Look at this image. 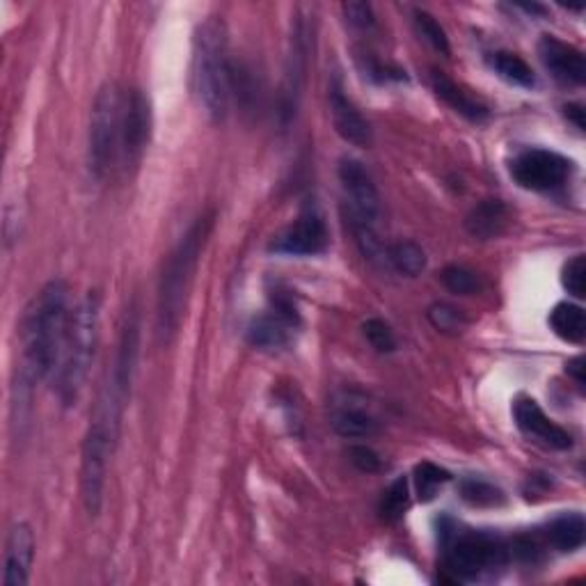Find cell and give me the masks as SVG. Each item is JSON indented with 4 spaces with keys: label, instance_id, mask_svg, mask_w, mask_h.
Segmentation results:
<instances>
[{
    "label": "cell",
    "instance_id": "35",
    "mask_svg": "<svg viewBox=\"0 0 586 586\" xmlns=\"http://www.w3.org/2000/svg\"><path fill=\"white\" fill-rule=\"evenodd\" d=\"M566 117H568V120H571L579 131L586 129V122H584V108H582L579 104H568V106H566Z\"/></svg>",
    "mask_w": 586,
    "mask_h": 586
},
{
    "label": "cell",
    "instance_id": "5",
    "mask_svg": "<svg viewBox=\"0 0 586 586\" xmlns=\"http://www.w3.org/2000/svg\"><path fill=\"white\" fill-rule=\"evenodd\" d=\"M339 184L344 191V202L348 207L350 229H354L356 243L369 261H386L388 248L378 237L380 220V195L371 180V174L362 163L344 159L339 163Z\"/></svg>",
    "mask_w": 586,
    "mask_h": 586
},
{
    "label": "cell",
    "instance_id": "11",
    "mask_svg": "<svg viewBox=\"0 0 586 586\" xmlns=\"http://www.w3.org/2000/svg\"><path fill=\"white\" fill-rule=\"evenodd\" d=\"M152 138V106L142 90L124 95L122 133H120V163L124 167L138 165Z\"/></svg>",
    "mask_w": 586,
    "mask_h": 586
},
{
    "label": "cell",
    "instance_id": "25",
    "mask_svg": "<svg viewBox=\"0 0 586 586\" xmlns=\"http://www.w3.org/2000/svg\"><path fill=\"white\" fill-rule=\"evenodd\" d=\"M449 481H452V475L445 470V467H440L435 463L424 460L415 467V490L422 502L435 500V495Z\"/></svg>",
    "mask_w": 586,
    "mask_h": 586
},
{
    "label": "cell",
    "instance_id": "24",
    "mask_svg": "<svg viewBox=\"0 0 586 586\" xmlns=\"http://www.w3.org/2000/svg\"><path fill=\"white\" fill-rule=\"evenodd\" d=\"M386 261L405 278H417L426 269V254L415 241H399L390 246L386 252Z\"/></svg>",
    "mask_w": 586,
    "mask_h": 586
},
{
    "label": "cell",
    "instance_id": "12",
    "mask_svg": "<svg viewBox=\"0 0 586 586\" xmlns=\"http://www.w3.org/2000/svg\"><path fill=\"white\" fill-rule=\"evenodd\" d=\"M328 241L326 220L314 204H310L296 223L286 227L280 237H275L271 250L289 257H314L328 248Z\"/></svg>",
    "mask_w": 586,
    "mask_h": 586
},
{
    "label": "cell",
    "instance_id": "17",
    "mask_svg": "<svg viewBox=\"0 0 586 586\" xmlns=\"http://www.w3.org/2000/svg\"><path fill=\"white\" fill-rule=\"evenodd\" d=\"M333 428L344 437H369L378 431V422L358 392H341L333 403Z\"/></svg>",
    "mask_w": 586,
    "mask_h": 586
},
{
    "label": "cell",
    "instance_id": "15",
    "mask_svg": "<svg viewBox=\"0 0 586 586\" xmlns=\"http://www.w3.org/2000/svg\"><path fill=\"white\" fill-rule=\"evenodd\" d=\"M539 55L543 67L564 85H584L586 63L584 53L573 44H566L552 35H543L539 42Z\"/></svg>",
    "mask_w": 586,
    "mask_h": 586
},
{
    "label": "cell",
    "instance_id": "26",
    "mask_svg": "<svg viewBox=\"0 0 586 586\" xmlns=\"http://www.w3.org/2000/svg\"><path fill=\"white\" fill-rule=\"evenodd\" d=\"M460 495L467 504L473 507H500L504 504V492L484 481V479H465L460 484Z\"/></svg>",
    "mask_w": 586,
    "mask_h": 586
},
{
    "label": "cell",
    "instance_id": "27",
    "mask_svg": "<svg viewBox=\"0 0 586 586\" xmlns=\"http://www.w3.org/2000/svg\"><path fill=\"white\" fill-rule=\"evenodd\" d=\"M408 507H410V488L408 479L401 477L388 488L383 502H380V516H383V520L388 522H399L405 516Z\"/></svg>",
    "mask_w": 586,
    "mask_h": 586
},
{
    "label": "cell",
    "instance_id": "31",
    "mask_svg": "<svg viewBox=\"0 0 586 586\" xmlns=\"http://www.w3.org/2000/svg\"><path fill=\"white\" fill-rule=\"evenodd\" d=\"M362 333L378 354H392V350L397 348V337L383 318H369L362 326Z\"/></svg>",
    "mask_w": 586,
    "mask_h": 586
},
{
    "label": "cell",
    "instance_id": "36",
    "mask_svg": "<svg viewBox=\"0 0 586 586\" xmlns=\"http://www.w3.org/2000/svg\"><path fill=\"white\" fill-rule=\"evenodd\" d=\"M568 373L577 380L579 388H584V358L582 356H577L568 362Z\"/></svg>",
    "mask_w": 586,
    "mask_h": 586
},
{
    "label": "cell",
    "instance_id": "28",
    "mask_svg": "<svg viewBox=\"0 0 586 586\" xmlns=\"http://www.w3.org/2000/svg\"><path fill=\"white\" fill-rule=\"evenodd\" d=\"M440 282L445 284L447 291L456 293V296H473V293H477L481 286L477 273H473L465 267H456V263L443 269V273H440Z\"/></svg>",
    "mask_w": 586,
    "mask_h": 586
},
{
    "label": "cell",
    "instance_id": "14",
    "mask_svg": "<svg viewBox=\"0 0 586 586\" xmlns=\"http://www.w3.org/2000/svg\"><path fill=\"white\" fill-rule=\"evenodd\" d=\"M328 104H330V115L335 131L350 144L356 146H369L371 144V127L358 110V106L350 101L346 95L341 78L335 76L328 87Z\"/></svg>",
    "mask_w": 586,
    "mask_h": 586
},
{
    "label": "cell",
    "instance_id": "30",
    "mask_svg": "<svg viewBox=\"0 0 586 586\" xmlns=\"http://www.w3.org/2000/svg\"><path fill=\"white\" fill-rule=\"evenodd\" d=\"M428 321L433 324L435 330L440 333H460L465 328V316L460 310L452 307V305H445V303H437V305H431L428 307Z\"/></svg>",
    "mask_w": 586,
    "mask_h": 586
},
{
    "label": "cell",
    "instance_id": "19",
    "mask_svg": "<svg viewBox=\"0 0 586 586\" xmlns=\"http://www.w3.org/2000/svg\"><path fill=\"white\" fill-rule=\"evenodd\" d=\"M431 87L433 93L437 95V99H443L449 108H454L458 115H463L465 120L470 122H486L488 120V108L467 95L460 85H456L449 76H445L443 72H433L431 74Z\"/></svg>",
    "mask_w": 586,
    "mask_h": 586
},
{
    "label": "cell",
    "instance_id": "33",
    "mask_svg": "<svg viewBox=\"0 0 586 586\" xmlns=\"http://www.w3.org/2000/svg\"><path fill=\"white\" fill-rule=\"evenodd\" d=\"M341 10H344L346 21L354 28H358V31H367V28L376 23L373 10L369 3H344Z\"/></svg>",
    "mask_w": 586,
    "mask_h": 586
},
{
    "label": "cell",
    "instance_id": "1",
    "mask_svg": "<svg viewBox=\"0 0 586 586\" xmlns=\"http://www.w3.org/2000/svg\"><path fill=\"white\" fill-rule=\"evenodd\" d=\"M69 289L63 280L46 282L21 318V373L35 386L55 373L69 328Z\"/></svg>",
    "mask_w": 586,
    "mask_h": 586
},
{
    "label": "cell",
    "instance_id": "29",
    "mask_svg": "<svg viewBox=\"0 0 586 586\" xmlns=\"http://www.w3.org/2000/svg\"><path fill=\"white\" fill-rule=\"evenodd\" d=\"M415 25H417L420 35H422V37H424L435 51H440L443 55H449V53H452L445 28L435 21L433 14H428V12H424V10H417V12H415Z\"/></svg>",
    "mask_w": 586,
    "mask_h": 586
},
{
    "label": "cell",
    "instance_id": "21",
    "mask_svg": "<svg viewBox=\"0 0 586 586\" xmlns=\"http://www.w3.org/2000/svg\"><path fill=\"white\" fill-rule=\"evenodd\" d=\"M547 543L560 552H575L584 545L586 539V522L582 513H564L554 518L545 530Z\"/></svg>",
    "mask_w": 586,
    "mask_h": 586
},
{
    "label": "cell",
    "instance_id": "4",
    "mask_svg": "<svg viewBox=\"0 0 586 586\" xmlns=\"http://www.w3.org/2000/svg\"><path fill=\"white\" fill-rule=\"evenodd\" d=\"M99 339V296L93 291L90 296H85L80 305L74 310L69 318V328L65 337V348L61 362L55 369V386L57 397L69 408L76 405L87 373H90L95 348Z\"/></svg>",
    "mask_w": 586,
    "mask_h": 586
},
{
    "label": "cell",
    "instance_id": "18",
    "mask_svg": "<svg viewBox=\"0 0 586 586\" xmlns=\"http://www.w3.org/2000/svg\"><path fill=\"white\" fill-rule=\"evenodd\" d=\"M301 328V314H289L278 307L252 318L248 326V341L263 350H278L291 344L293 333Z\"/></svg>",
    "mask_w": 586,
    "mask_h": 586
},
{
    "label": "cell",
    "instance_id": "16",
    "mask_svg": "<svg viewBox=\"0 0 586 586\" xmlns=\"http://www.w3.org/2000/svg\"><path fill=\"white\" fill-rule=\"evenodd\" d=\"M35 562V534L25 522L14 524L6 543V566L3 586H25L31 579V568Z\"/></svg>",
    "mask_w": 586,
    "mask_h": 586
},
{
    "label": "cell",
    "instance_id": "9",
    "mask_svg": "<svg viewBox=\"0 0 586 586\" xmlns=\"http://www.w3.org/2000/svg\"><path fill=\"white\" fill-rule=\"evenodd\" d=\"M310 44H312L310 23L305 17H296L289 40V55L284 67L282 97H280V115L284 124H289L293 117H296V110L303 99L307 69H310Z\"/></svg>",
    "mask_w": 586,
    "mask_h": 586
},
{
    "label": "cell",
    "instance_id": "22",
    "mask_svg": "<svg viewBox=\"0 0 586 586\" xmlns=\"http://www.w3.org/2000/svg\"><path fill=\"white\" fill-rule=\"evenodd\" d=\"M550 326L556 337L568 344H582L586 337V316L579 305L560 303L550 312Z\"/></svg>",
    "mask_w": 586,
    "mask_h": 586
},
{
    "label": "cell",
    "instance_id": "13",
    "mask_svg": "<svg viewBox=\"0 0 586 586\" xmlns=\"http://www.w3.org/2000/svg\"><path fill=\"white\" fill-rule=\"evenodd\" d=\"M513 417L518 428L527 437H532L534 443L556 452H566L573 447L571 433L564 431L560 424H554L534 399H520L513 408Z\"/></svg>",
    "mask_w": 586,
    "mask_h": 586
},
{
    "label": "cell",
    "instance_id": "34",
    "mask_svg": "<svg viewBox=\"0 0 586 586\" xmlns=\"http://www.w3.org/2000/svg\"><path fill=\"white\" fill-rule=\"evenodd\" d=\"M350 460H354V465L358 467V470L362 473H378L380 470V458L373 449L365 447V445H358V447H350Z\"/></svg>",
    "mask_w": 586,
    "mask_h": 586
},
{
    "label": "cell",
    "instance_id": "32",
    "mask_svg": "<svg viewBox=\"0 0 586 586\" xmlns=\"http://www.w3.org/2000/svg\"><path fill=\"white\" fill-rule=\"evenodd\" d=\"M562 282H564L566 291L573 293L575 299L586 296V257L584 254H577L575 259H571L566 263Z\"/></svg>",
    "mask_w": 586,
    "mask_h": 586
},
{
    "label": "cell",
    "instance_id": "20",
    "mask_svg": "<svg viewBox=\"0 0 586 586\" xmlns=\"http://www.w3.org/2000/svg\"><path fill=\"white\" fill-rule=\"evenodd\" d=\"M509 223H511V211L507 204L502 199H486L470 211V216L465 220V227L475 239L488 241L500 237V234L509 227Z\"/></svg>",
    "mask_w": 586,
    "mask_h": 586
},
{
    "label": "cell",
    "instance_id": "2",
    "mask_svg": "<svg viewBox=\"0 0 586 586\" xmlns=\"http://www.w3.org/2000/svg\"><path fill=\"white\" fill-rule=\"evenodd\" d=\"M216 225V214H202L180 239V243L174 246L170 252L161 282H159V299H156V333L161 341H170L177 335L182 318L186 314L188 305V293L195 280V271L199 257L207 246L211 229Z\"/></svg>",
    "mask_w": 586,
    "mask_h": 586
},
{
    "label": "cell",
    "instance_id": "6",
    "mask_svg": "<svg viewBox=\"0 0 586 586\" xmlns=\"http://www.w3.org/2000/svg\"><path fill=\"white\" fill-rule=\"evenodd\" d=\"M120 422L106 408L95 405V415L87 426L80 460V492L83 504L90 516H97L104 504V488L108 475V460L120 437Z\"/></svg>",
    "mask_w": 586,
    "mask_h": 586
},
{
    "label": "cell",
    "instance_id": "3",
    "mask_svg": "<svg viewBox=\"0 0 586 586\" xmlns=\"http://www.w3.org/2000/svg\"><path fill=\"white\" fill-rule=\"evenodd\" d=\"M193 93L209 120L223 122L234 93V65L229 61L227 31L218 19L204 21L193 42Z\"/></svg>",
    "mask_w": 586,
    "mask_h": 586
},
{
    "label": "cell",
    "instance_id": "7",
    "mask_svg": "<svg viewBox=\"0 0 586 586\" xmlns=\"http://www.w3.org/2000/svg\"><path fill=\"white\" fill-rule=\"evenodd\" d=\"M124 95L115 83H106L93 106L90 120V146L87 163L95 180H104L115 161H120V133H122Z\"/></svg>",
    "mask_w": 586,
    "mask_h": 586
},
{
    "label": "cell",
    "instance_id": "23",
    "mask_svg": "<svg viewBox=\"0 0 586 586\" xmlns=\"http://www.w3.org/2000/svg\"><path fill=\"white\" fill-rule=\"evenodd\" d=\"M488 65L492 67V72L500 76L502 80L511 83V85H518V87H534L536 78H534V72L532 67L527 65L520 55L516 53H509V51H497V53H490L488 57Z\"/></svg>",
    "mask_w": 586,
    "mask_h": 586
},
{
    "label": "cell",
    "instance_id": "8",
    "mask_svg": "<svg viewBox=\"0 0 586 586\" xmlns=\"http://www.w3.org/2000/svg\"><path fill=\"white\" fill-rule=\"evenodd\" d=\"M445 566L456 579H477L509 560V545L492 532H445Z\"/></svg>",
    "mask_w": 586,
    "mask_h": 586
},
{
    "label": "cell",
    "instance_id": "10",
    "mask_svg": "<svg viewBox=\"0 0 586 586\" xmlns=\"http://www.w3.org/2000/svg\"><path fill=\"white\" fill-rule=\"evenodd\" d=\"M573 172V163L547 150H527L518 154L511 163V177L513 182L534 193H550L562 188Z\"/></svg>",
    "mask_w": 586,
    "mask_h": 586
}]
</instances>
